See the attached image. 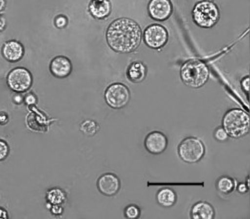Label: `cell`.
<instances>
[{"instance_id": "cell-3", "label": "cell", "mask_w": 250, "mask_h": 219, "mask_svg": "<svg viewBox=\"0 0 250 219\" xmlns=\"http://www.w3.org/2000/svg\"><path fill=\"white\" fill-rule=\"evenodd\" d=\"M182 81L193 88L203 86L209 78V69L208 66L200 60L186 61L180 70Z\"/></svg>"}, {"instance_id": "cell-27", "label": "cell", "mask_w": 250, "mask_h": 219, "mask_svg": "<svg viewBox=\"0 0 250 219\" xmlns=\"http://www.w3.org/2000/svg\"><path fill=\"white\" fill-rule=\"evenodd\" d=\"M241 86L245 92H249V76H246L242 79Z\"/></svg>"}, {"instance_id": "cell-21", "label": "cell", "mask_w": 250, "mask_h": 219, "mask_svg": "<svg viewBox=\"0 0 250 219\" xmlns=\"http://www.w3.org/2000/svg\"><path fill=\"white\" fill-rule=\"evenodd\" d=\"M124 214L127 218H138L140 216V209L137 205L131 204L125 208Z\"/></svg>"}, {"instance_id": "cell-4", "label": "cell", "mask_w": 250, "mask_h": 219, "mask_svg": "<svg viewBox=\"0 0 250 219\" xmlns=\"http://www.w3.org/2000/svg\"><path fill=\"white\" fill-rule=\"evenodd\" d=\"M192 15L194 22L198 26L210 28L218 21L219 10L215 3L204 0V1H200L194 6Z\"/></svg>"}, {"instance_id": "cell-8", "label": "cell", "mask_w": 250, "mask_h": 219, "mask_svg": "<svg viewBox=\"0 0 250 219\" xmlns=\"http://www.w3.org/2000/svg\"><path fill=\"white\" fill-rule=\"evenodd\" d=\"M144 41L150 48H161L168 41V32L162 25H149L144 30Z\"/></svg>"}, {"instance_id": "cell-2", "label": "cell", "mask_w": 250, "mask_h": 219, "mask_svg": "<svg viewBox=\"0 0 250 219\" xmlns=\"http://www.w3.org/2000/svg\"><path fill=\"white\" fill-rule=\"evenodd\" d=\"M222 126L228 136L241 138L249 132L250 118L249 115L238 108L227 111L223 117Z\"/></svg>"}, {"instance_id": "cell-23", "label": "cell", "mask_w": 250, "mask_h": 219, "mask_svg": "<svg viewBox=\"0 0 250 219\" xmlns=\"http://www.w3.org/2000/svg\"><path fill=\"white\" fill-rule=\"evenodd\" d=\"M214 136L219 141H226L228 139V134L223 127H218L214 132Z\"/></svg>"}, {"instance_id": "cell-5", "label": "cell", "mask_w": 250, "mask_h": 219, "mask_svg": "<svg viewBox=\"0 0 250 219\" xmlns=\"http://www.w3.org/2000/svg\"><path fill=\"white\" fill-rule=\"evenodd\" d=\"M178 154L184 162L196 163L204 156L205 146L200 139L196 137H187L179 144Z\"/></svg>"}, {"instance_id": "cell-31", "label": "cell", "mask_w": 250, "mask_h": 219, "mask_svg": "<svg viewBox=\"0 0 250 219\" xmlns=\"http://www.w3.org/2000/svg\"><path fill=\"white\" fill-rule=\"evenodd\" d=\"M22 101H24V98H22L21 95H15L14 96V102L20 104Z\"/></svg>"}, {"instance_id": "cell-24", "label": "cell", "mask_w": 250, "mask_h": 219, "mask_svg": "<svg viewBox=\"0 0 250 219\" xmlns=\"http://www.w3.org/2000/svg\"><path fill=\"white\" fill-rule=\"evenodd\" d=\"M55 24L57 27L59 28H63L66 26L67 24V19L65 16H58L56 19H55Z\"/></svg>"}, {"instance_id": "cell-28", "label": "cell", "mask_w": 250, "mask_h": 219, "mask_svg": "<svg viewBox=\"0 0 250 219\" xmlns=\"http://www.w3.org/2000/svg\"><path fill=\"white\" fill-rule=\"evenodd\" d=\"M8 122V116L5 112L0 113V124H6Z\"/></svg>"}, {"instance_id": "cell-14", "label": "cell", "mask_w": 250, "mask_h": 219, "mask_svg": "<svg viewBox=\"0 0 250 219\" xmlns=\"http://www.w3.org/2000/svg\"><path fill=\"white\" fill-rule=\"evenodd\" d=\"M214 216V208L208 202L199 201L191 208V218L193 219H213Z\"/></svg>"}, {"instance_id": "cell-16", "label": "cell", "mask_w": 250, "mask_h": 219, "mask_svg": "<svg viewBox=\"0 0 250 219\" xmlns=\"http://www.w3.org/2000/svg\"><path fill=\"white\" fill-rule=\"evenodd\" d=\"M146 67L142 62H133L127 69V78L131 82L139 83L146 77Z\"/></svg>"}, {"instance_id": "cell-20", "label": "cell", "mask_w": 250, "mask_h": 219, "mask_svg": "<svg viewBox=\"0 0 250 219\" xmlns=\"http://www.w3.org/2000/svg\"><path fill=\"white\" fill-rule=\"evenodd\" d=\"M99 125L93 120H85L80 125V130L88 136H93L98 132Z\"/></svg>"}, {"instance_id": "cell-18", "label": "cell", "mask_w": 250, "mask_h": 219, "mask_svg": "<svg viewBox=\"0 0 250 219\" xmlns=\"http://www.w3.org/2000/svg\"><path fill=\"white\" fill-rule=\"evenodd\" d=\"M216 187L223 194H230L235 189V181L230 177L222 176L217 180Z\"/></svg>"}, {"instance_id": "cell-17", "label": "cell", "mask_w": 250, "mask_h": 219, "mask_svg": "<svg viewBox=\"0 0 250 219\" xmlns=\"http://www.w3.org/2000/svg\"><path fill=\"white\" fill-rule=\"evenodd\" d=\"M177 195L171 188H162L157 193V201L163 207H171L176 203Z\"/></svg>"}, {"instance_id": "cell-12", "label": "cell", "mask_w": 250, "mask_h": 219, "mask_svg": "<svg viewBox=\"0 0 250 219\" xmlns=\"http://www.w3.org/2000/svg\"><path fill=\"white\" fill-rule=\"evenodd\" d=\"M49 69L53 76L64 78L72 72V63L66 56H56L51 60Z\"/></svg>"}, {"instance_id": "cell-22", "label": "cell", "mask_w": 250, "mask_h": 219, "mask_svg": "<svg viewBox=\"0 0 250 219\" xmlns=\"http://www.w3.org/2000/svg\"><path fill=\"white\" fill-rule=\"evenodd\" d=\"M8 154H9V146L7 142L0 139V161L4 160V159L8 156Z\"/></svg>"}, {"instance_id": "cell-25", "label": "cell", "mask_w": 250, "mask_h": 219, "mask_svg": "<svg viewBox=\"0 0 250 219\" xmlns=\"http://www.w3.org/2000/svg\"><path fill=\"white\" fill-rule=\"evenodd\" d=\"M24 101H25L28 105H33V104L36 103L37 100H36V97H35L34 94H28V95L25 97Z\"/></svg>"}, {"instance_id": "cell-13", "label": "cell", "mask_w": 250, "mask_h": 219, "mask_svg": "<svg viewBox=\"0 0 250 219\" xmlns=\"http://www.w3.org/2000/svg\"><path fill=\"white\" fill-rule=\"evenodd\" d=\"M1 53L7 61L17 62L21 60L24 55V46L19 41L9 40L4 43Z\"/></svg>"}, {"instance_id": "cell-33", "label": "cell", "mask_w": 250, "mask_h": 219, "mask_svg": "<svg viewBox=\"0 0 250 219\" xmlns=\"http://www.w3.org/2000/svg\"><path fill=\"white\" fill-rule=\"evenodd\" d=\"M0 21H1V18H0Z\"/></svg>"}, {"instance_id": "cell-26", "label": "cell", "mask_w": 250, "mask_h": 219, "mask_svg": "<svg viewBox=\"0 0 250 219\" xmlns=\"http://www.w3.org/2000/svg\"><path fill=\"white\" fill-rule=\"evenodd\" d=\"M51 212L54 215H60L62 212H63V208H62L59 204H53V206L51 207Z\"/></svg>"}, {"instance_id": "cell-7", "label": "cell", "mask_w": 250, "mask_h": 219, "mask_svg": "<svg viewBox=\"0 0 250 219\" xmlns=\"http://www.w3.org/2000/svg\"><path fill=\"white\" fill-rule=\"evenodd\" d=\"M106 103L114 109H120L126 106L130 100V92L126 85L122 83H113L109 85L104 94Z\"/></svg>"}, {"instance_id": "cell-6", "label": "cell", "mask_w": 250, "mask_h": 219, "mask_svg": "<svg viewBox=\"0 0 250 219\" xmlns=\"http://www.w3.org/2000/svg\"><path fill=\"white\" fill-rule=\"evenodd\" d=\"M32 74L24 67H16L7 75V85L15 92L21 93L27 91L32 86Z\"/></svg>"}, {"instance_id": "cell-29", "label": "cell", "mask_w": 250, "mask_h": 219, "mask_svg": "<svg viewBox=\"0 0 250 219\" xmlns=\"http://www.w3.org/2000/svg\"><path fill=\"white\" fill-rule=\"evenodd\" d=\"M237 190H238V192H240V193H246V192H247V190H248V187H247V185H246V184H244V183H240V184L238 185Z\"/></svg>"}, {"instance_id": "cell-1", "label": "cell", "mask_w": 250, "mask_h": 219, "mask_svg": "<svg viewBox=\"0 0 250 219\" xmlns=\"http://www.w3.org/2000/svg\"><path fill=\"white\" fill-rule=\"evenodd\" d=\"M142 32L132 19L118 18L110 23L106 31V40L111 49L119 53H130L138 48Z\"/></svg>"}, {"instance_id": "cell-30", "label": "cell", "mask_w": 250, "mask_h": 219, "mask_svg": "<svg viewBox=\"0 0 250 219\" xmlns=\"http://www.w3.org/2000/svg\"><path fill=\"white\" fill-rule=\"evenodd\" d=\"M8 218V213L3 208H0V219H6Z\"/></svg>"}, {"instance_id": "cell-15", "label": "cell", "mask_w": 250, "mask_h": 219, "mask_svg": "<svg viewBox=\"0 0 250 219\" xmlns=\"http://www.w3.org/2000/svg\"><path fill=\"white\" fill-rule=\"evenodd\" d=\"M111 11V4L108 0H92L89 4L90 14L98 19L106 18Z\"/></svg>"}, {"instance_id": "cell-32", "label": "cell", "mask_w": 250, "mask_h": 219, "mask_svg": "<svg viewBox=\"0 0 250 219\" xmlns=\"http://www.w3.org/2000/svg\"><path fill=\"white\" fill-rule=\"evenodd\" d=\"M5 7V0H0V10H2Z\"/></svg>"}, {"instance_id": "cell-10", "label": "cell", "mask_w": 250, "mask_h": 219, "mask_svg": "<svg viewBox=\"0 0 250 219\" xmlns=\"http://www.w3.org/2000/svg\"><path fill=\"white\" fill-rule=\"evenodd\" d=\"M168 140L162 132L152 131L150 132L144 140V146L151 154L163 153L167 147Z\"/></svg>"}, {"instance_id": "cell-19", "label": "cell", "mask_w": 250, "mask_h": 219, "mask_svg": "<svg viewBox=\"0 0 250 219\" xmlns=\"http://www.w3.org/2000/svg\"><path fill=\"white\" fill-rule=\"evenodd\" d=\"M46 198L49 203L53 204H62L66 200L65 192L60 188H51L47 191Z\"/></svg>"}, {"instance_id": "cell-9", "label": "cell", "mask_w": 250, "mask_h": 219, "mask_svg": "<svg viewBox=\"0 0 250 219\" xmlns=\"http://www.w3.org/2000/svg\"><path fill=\"white\" fill-rule=\"evenodd\" d=\"M97 188L101 194L106 196L116 195L120 188V179L113 173H105L101 175L97 180Z\"/></svg>"}, {"instance_id": "cell-11", "label": "cell", "mask_w": 250, "mask_h": 219, "mask_svg": "<svg viewBox=\"0 0 250 219\" xmlns=\"http://www.w3.org/2000/svg\"><path fill=\"white\" fill-rule=\"evenodd\" d=\"M148 12L151 18L163 21L170 17L172 4L170 0H151L148 4Z\"/></svg>"}]
</instances>
